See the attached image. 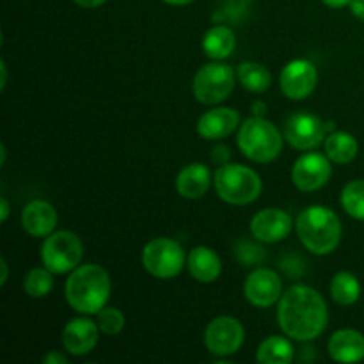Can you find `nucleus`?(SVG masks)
<instances>
[{
	"label": "nucleus",
	"instance_id": "36",
	"mask_svg": "<svg viewBox=\"0 0 364 364\" xmlns=\"http://www.w3.org/2000/svg\"><path fill=\"white\" fill-rule=\"evenodd\" d=\"M0 269H2V277H0V287L7 283V276H9V269H7V263L6 259H0Z\"/></svg>",
	"mask_w": 364,
	"mask_h": 364
},
{
	"label": "nucleus",
	"instance_id": "6",
	"mask_svg": "<svg viewBox=\"0 0 364 364\" xmlns=\"http://www.w3.org/2000/svg\"><path fill=\"white\" fill-rule=\"evenodd\" d=\"M84 256L82 240L71 231H53L41 245L43 265L53 274H68L77 269Z\"/></svg>",
	"mask_w": 364,
	"mask_h": 364
},
{
	"label": "nucleus",
	"instance_id": "30",
	"mask_svg": "<svg viewBox=\"0 0 364 364\" xmlns=\"http://www.w3.org/2000/svg\"><path fill=\"white\" fill-rule=\"evenodd\" d=\"M43 363L45 364H66L68 358L63 355L60 352H48V354L43 358Z\"/></svg>",
	"mask_w": 364,
	"mask_h": 364
},
{
	"label": "nucleus",
	"instance_id": "12",
	"mask_svg": "<svg viewBox=\"0 0 364 364\" xmlns=\"http://www.w3.org/2000/svg\"><path fill=\"white\" fill-rule=\"evenodd\" d=\"M331 174H333V166L329 156L311 151L295 160L291 180L299 191L315 192L331 180Z\"/></svg>",
	"mask_w": 364,
	"mask_h": 364
},
{
	"label": "nucleus",
	"instance_id": "14",
	"mask_svg": "<svg viewBox=\"0 0 364 364\" xmlns=\"http://www.w3.org/2000/svg\"><path fill=\"white\" fill-rule=\"evenodd\" d=\"M294 220L290 213L279 208H265L251 220V235L265 244H276L290 235Z\"/></svg>",
	"mask_w": 364,
	"mask_h": 364
},
{
	"label": "nucleus",
	"instance_id": "11",
	"mask_svg": "<svg viewBox=\"0 0 364 364\" xmlns=\"http://www.w3.org/2000/svg\"><path fill=\"white\" fill-rule=\"evenodd\" d=\"M318 82V71L308 59L290 60L279 75V87L287 98L301 102L313 95Z\"/></svg>",
	"mask_w": 364,
	"mask_h": 364
},
{
	"label": "nucleus",
	"instance_id": "17",
	"mask_svg": "<svg viewBox=\"0 0 364 364\" xmlns=\"http://www.w3.org/2000/svg\"><path fill=\"white\" fill-rule=\"evenodd\" d=\"M57 212L48 201L34 199L28 205H25L21 212V226L31 237L43 238L48 237L57 228Z\"/></svg>",
	"mask_w": 364,
	"mask_h": 364
},
{
	"label": "nucleus",
	"instance_id": "1",
	"mask_svg": "<svg viewBox=\"0 0 364 364\" xmlns=\"http://www.w3.org/2000/svg\"><path fill=\"white\" fill-rule=\"evenodd\" d=\"M277 322L287 336L299 341H311L326 331L329 311L323 297L315 288L295 284L279 299Z\"/></svg>",
	"mask_w": 364,
	"mask_h": 364
},
{
	"label": "nucleus",
	"instance_id": "25",
	"mask_svg": "<svg viewBox=\"0 0 364 364\" xmlns=\"http://www.w3.org/2000/svg\"><path fill=\"white\" fill-rule=\"evenodd\" d=\"M237 78L251 92H265L272 84L270 71L258 63H242L237 68Z\"/></svg>",
	"mask_w": 364,
	"mask_h": 364
},
{
	"label": "nucleus",
	"instance_id": "18",
	"mask_svg": "<svg viewBox=\"0 0 364 364\" xmlns=\"http://www.w3.org/2000/svg\"><path fill=\"white\" fill-rule=\"evenodd\" d=\"M212 185V171L205 164H188L178 173L176 191L185 199H199Z\"/></svg>",
	"mask_w": 364,
	"mask_h": 364
},
{
	"label": "nucleus",
	"instance_id": "20",
	"mask_svg": "<svg viewBox=\"0 0 364 364\" xmlns=\"http://www.w3.org/2000/svg\"><path fill=\"white\" fill-rule=\"evenodd\" d=\"M187 267L191 276L199 283H213L219 279L220 270H223V263H220L219 255L213 249L199 245L194 247L187 256Z\"/></svg>",
	"mask_w": 364,
	"mask_h": 364
},
{
	"label": "nucleus",
	"instance_id": "15",
	"mask_svg": "<svg viewBox=\"0 0 364 364\" xmlns=\"http://www.w3.org/2000/svg\"><path fill=\"white\" fill-rule=\"evenodd\" d=\"M100 340L98 322L89 318H73L63 331V345L71 355H87Z\"/></svg>",
	"mask_w": 364,
	"mask_h": 364
},
{
	"label": "nucleus",
	"instance_id": "2",
	"mask_svg": "<svg viewBox=\"0 0 364 364\" xmlns=\"http://www.w3.org/2000/svg\"><path fill=\"white\" fill-rule=\"evenodd\" d=\"M110 276L103 267L89 263L71 270L64 295L75 311L82 315H98L110 299Z\"/></svg>",
	"mask_w": 364,
	"mask_h": 364
},
{
	"label": "nucleus",
	"instance_id": "38",
	"mask_svg": "<svg viewBox=\"0 0 364 364\" xmlns=\"http://www.w3.org/2000/svg\"><path fill=\"white\" fill-rule=\"evenodd\" d=\"M166 4H171V6H187V4L194 2V0H164Z\"/></svg>",
	"mask_w": 364,
	"mask_h": 364
},
{
	"label": "nucleus",
	"instance_id": "24",
	"mask_svg": "<svg viewBox=\"0 0 364 364\" xmlns=\"http://www.w3.org/2000/svg\"><path fill=\"white\" fill-rule=\"evenodd\" d=\"M331 295L340 306H352L361 297V283L350 272H338L331 281Z\"/></svg>",
	"mask_w": 364,
	"mask_h": 364
},
{
	"label": "nucleus",
	"instance_id": "3",
	"mask_svg": "<svg viewBox=\"0 0 364 364\" xmlns=\"http://www.w3.org/2000/svg\"><path fill=\"white\" fill-rule=\"evenodd\" d=\"M299 240L309 252L316 256L331 255L338 249L341 242V220L336 213L327 206H309L295 223Z\"/></svg>",
	"mask_w": 364,
	"mask_h": 364
},
{
	"label": "nucleus",
	"instance_id": "35",
	"mask_svg": "<svg viewBox=\"0 0 364 364\" xmlns=\"http://www.w3.org/2000/svg\"><path fill=\"white\" fill-rule=\"evenodd\" d=\"M326 6L329 7H334V9H340V7H345V6H350L352 0H322Z\"/></svg>",
	"mask_w": 364,
	"mask_h": 364
},
{
	"label": "nucleus",
	"instance_id": "33",
	"mask_svg": "<svg viewBox=\"0 0 364 364\" xmlns=\"http://www.w3.org/2000/svg\"><path fill=\"white\" fill-rule=\"evenodd\" d=\"M265 112H267V103L265 102H255L252 103V116H259V117H263L265 116Z\"/></svg>",
	"mask_w": 364,
	"mask_h": 364
},
{
	"label": "nucleus",
	"instance_id": "23",
	"mask_svg": "<svg viewBox=\"0 0 364 364\" xmlns=\"http://www.w3.org/2000/svg\"><path fill=\"white\" fill-rule=\"evenodd\" d=\"M294 345L283 336H270L259 345L256 361L262 364H290L294 361Z\"/></svg>",
	"mask_w": 364,
	"mask_h": 364
},
{
	"label": "nucleus",
	"instance_id": "26",
	"mask_svg": "<svg viewBox=\"0 0 364 364\" xmlns=\"http://www.w3.org/2000/svg\"><path fill=\"white\" fill-rule=\"evenodd\" d=\"M23 290L32 299L46 297L53 290V272L46 267H36L25 276Z\"/></svg>",
	"mask_w": 364,
	"mask_h": 364
},
{
	"label": "nucleus",
	"instance_id": "19",
	"mask_svg": "<svg viewBox=\"0 0 364 364\" xmlns=\"http://www.w3.org/2000/svg\"><path fill=\"white\" fill-rule=\"evenodd\" d=\"M329 354L336 363H359L364 359V334L355 329H341L331 336Z\"/></svg>",
	"mask_w": 364,
	"mask_h": 364
},
{
	"label": "nucleus",
	"instance_id": "31",
	"mask_svg": "<svg viewBox=\"0 0 364 364\" xmlns=\"http://www.w3.org/2000/svg\"><path fill=\"white\" fill-rule=\"evenodd\" d=\"M350 11L358 20L364 21V0H352L350 2Z\"/></svg>",
	"mask_w": 364,
	"mask_h": 364
},
{
	"label": "nucleus",
	"instance_id": "7",
	"mask_svg": "<svg viewBox=\"0 0 364 364\" xmlns=\"http://www.w3.org/2000/svg\"><path fill=\"white\" fill-rule=\"evenodd\" d=\"M237 73L224 63H208L199 68L192 82L194 98L205 105L220 103L233 92Z\"/></svg>",
	"mask_w": 364,
	"mask_h": 364
},
{
	"label": "nucleus",
	"instance_id": "10",
	"mask_svg": "<svg viewBox=\"0 0 364 364\" xmlns=\"http://www.w3.org/2000/svg\"><path fill=\"white\" fill-rule=\"evenodd\" d=\"M245 340L244 326L233 316H217L205 331V345L210 354L228 358L240 350Z\"/></svg>",
	"mask_w": 364,
	"mask_h": 364
},
{
	"label": "nucleus",
	"instance_id": "21",
	"mask_svg": "<svg viewBox=\"0 0 364 364\" xmlns=\"http://www.w3.org/2000/svg\"><path fill=\"white\" fill-rule=\"evenodd\" d=\"M323 151L331 162L345 166L358 156L359 144L354 135L348 132H331L323 141Z\"/></svg>",
	"mask_w": 364,
	"mask_h": 364
},
{
	"label": "nucleus",
	"instance_id": "4",
	"mask_svg": "<svg viewBox=\"0 0 364 364\" xmlns=\"http://www.w3.org/2000/svg\"><path fill=\"white\" fill-rule=\"evenodd\" d=\"M237 144L249 160L269 164L276 160L283 149V134L265 117L252 116L242 123Z\"/></svg>",
	"mask_w": 364,
	"mask_h": 364
},
{
	"label": "nucleus",
	"instance_id": "29",
	"mask_svg": "<svg viewBox=\"0 0 364 364\" xmlns=\"http://www.w3.org/2000/svg\"><path fill=\"white\" fill-rule=\"evenodd\" d=\"M212 159L215 160V162H219L220 166H223V164H228V159H230V149H228L226 146H217L212 153Z\"/></svg>",
	"mask_w": 364,
	"mask_h": 364
},
{
	"label": "nucleus",
	"instance_id": "27",
	"mask_svg": "<svg viewBox=\"0 0 364 364\" xmlns=\"http://www.w3.org/2000/svg\"><path fill=\"white\" fill-rule=\"evenodd\" d=\"M340 201L348 215L364 220V180H354L345 185Z\"/></svg>",
	"mask_w": 364,
	"mask_h": 364
},
{
	"label": "nucleus",
	"instance_id": "16",
	"mask_svg": "<svg viewBox=\"0 0 364 364\" xmlns=\"http://www.w3.org/2000/svg\"><path fill=\"white\" fill-rule=\"evenodd\" d=\"M240 124V114L230 107H219L203 114L198 121V134L206 141H220L233 134Z\"/></svg>",
	"mask_w": 364,
	"mask_h": 364
},
{
	"label": "nucleus",
	"instance_id": "22",
	"mask_svg": "<svg viewBox=\"0 0 364 364\" xmlns=\"http://www.w3.org/2000/svg\"><path fill=\"white\" fill-rule=\"evenodd\" d=\"M235 45H237L235 32L226 25L212 27L203 38V50L213 60H223L230 57L233 53Z\"/></svg>",
	"mask_w": 364,
	"mask_h": 364
},
{
	"label": "nucleus",
	"instance_id": "37",
	"mask_svg": "<svg viewBox=\"0 0 364 364\" xmlns=\"http://www.w3.org/2000/svg\"><path fill=\"white\" fill-rule=\"evenodd\" d=\"M0 70H2V82H0V87H6V82H7V68H6V63L2 60V64H0Z\"/></svg>",
	"mask_w": 364,
	"mask_h": 364
},
{
	"label": "nucleus",
	"instance_id": "8",
	"mask_svg": "<svg viewBox=\"0 0 364 364\" xmlns=\"http://www.w3.org/2000/svg\"><path fill=\"white\" fill-rule=\"evenodd\" d=\"M142 265L156 279H173L183 270L185 251L173 238H155L142 249Z\"/></svg>",
	"mask_w": 364,
	"mask_h": 364
},
{
	"label": "nucleus",
	"instance_id": "28",
	"mask_svg": "<svg viewBox=\"0 0 364 364\" xmlns=\"http://www.w3.org/2000/svg\"><path fill=\"white\" fill-rule=\"evenodd\" d=\"M98 327L107 336H117L124 329V315L121 309L105 306L98 313Z\"/></svg>",
	"mask_w": 364,
	"mask_h": 364
},
{
	"label": "nucleus",
	"instance_id": "9",
	"mask_svg": "<svg viewBox=\"0 0 364 364\" xmlns=\"http://www.w3.org/2000/svg\"><path fill=\"white\" fill-rule=\"evenodd\" d=\"M329 130H333V124L327 127L315 114L294 112L284 121L283 135L291 148L311 151L326 141V134Z\"/></svg>",
	"mask_w": 364,
	"mask_h": 364
},
{
	"label": "nucleus",
	"instance_id": "13",
	"mask_svg": "<svg viewBox=\"0 0 364 364\" xmlns=\"http://www.w3.org/2000/svg\"><path fill=\"white\" fill-rule=\"evenodd\" d=\"M244 294L256 308H270L283 297V279L270 269H256L245 279Z\"/></svg>",
	"mask_w": 364,
	"mask_h": 364
},
{
	"label": "nucleus",
	"instance_id": "5",
	"mask_svg": "<svg viewBox=\"0 0 364 364\" xmlns=\"http://www.w3.org/2000/svg\"><path fill=\"white\" fill-rule=\"evenodd\" d=\"M213 185L219 198L235 206L251 205L263 188L259 174L240 164H223L213 174Z\"/></svg>",
	"mask_w": 364,
	"mask_h": 364
},
{
	"label": "nucleus",
	"instance_id": "32",
	"mask_svg": "<svg viewBox=\"0 0 364 364\" xmlns=\"http://www.w3.org/2000/svg\"><path fill=\"white\" fill-rule=\"evenodd\" d=\"M73 2L77 4V6L85 7V9H96V7L103 6L107 0H73Z\"/></svg>",
	"mask_w": 364,
	"mask_h": 364
},
{
	"label": "nucleus",
	"instance_id": "34",
	"mask_svg": "<svg viewBox=\"0 0 364 364\" xmlns=\"http://www.w3.org/2000/svg\"><path fill=\"white\" fill-rule=\"evenodd\" d=\"M0 220H2V223H6L7 220V217H9V203H7V199L6 198H2L0 199Z\"/></svg>",
	"mask_w": 364,
	"mask_h": 364
}]
</instances>
